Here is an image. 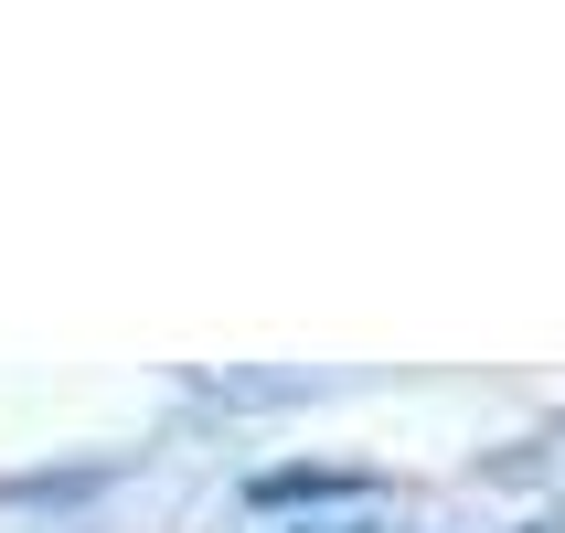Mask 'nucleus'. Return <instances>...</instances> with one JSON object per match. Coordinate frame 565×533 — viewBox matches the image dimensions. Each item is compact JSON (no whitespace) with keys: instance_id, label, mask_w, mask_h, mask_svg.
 <instances>
[{"instance_id":"obj_1","label":"nucleus","mask_w":565,"mask_h":533,"mask_svg":"<svg viewBox=\"0 0 565 533\" xmlns=\"http://www.w3.org/2000/svg\"><path fill=\"white\" fill-rule=\"evenodd\" d=\"M331 533H363V523H331Z\"/></svg>"}]
</instances>
